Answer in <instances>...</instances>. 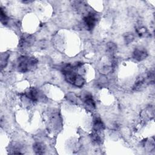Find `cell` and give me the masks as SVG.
Masks as SVG:
<instances>
[{"label": "cell", "mask_w": 155, "mask_h": 155, "mask_svg": "<svg viewBox=\"0 0 155 155\" xmlns=\"http://www.w3.org/2000/svg\"><path fill=\"white\" fill-rule=\"evenodd\" d=\"M37 63L38 60L35 58H29L23 56L18 59V68L19 71L25 73L35 66Z\"/></svg>", "instance_id": "cell-1"}, {"label": "cell", "mask_w": 155, "mask_h": 155, "mask_svg": "<svg viewBox=\"0 0 155 155\" xmlns=\"http://www.w3.org/2000/svg\"><path fill=\"white\" fill-rule=\"evenodd\" d=\"M83 20L88 28L89 30H91L94 27L95 24L97 21L96 15L92 13H90L83 18Z\"/></svg>", "instance_id": "cell-2"}, {"label": "cell", "mask_w": 155, "mask_h": 155, "mask_svg": "<svg viewBox=\"0 0 155 155\" xmlns=\"http://www.w3.org/2000/svg\"><path fill=\"white\" fill-rule=\"evenodd\" d=\"M133 56L137 61H142L147 56V52L143 48H136L133 53Z\"/></svg>", "instance_id": "cell-3"}, {"label": "cell", "mask_w": 155, "mask_h": 155, "mask_svg": "<svg viewBox=\"0 0 155 155\" xmlns=\"http://www.w3.org/2000/svg\"><path fill=\"white\" fill-rule=\"evenodd\" d=\"M25 96L32 101H36L38 99V91L34 88H30L25 93Z\"/></svg>", "instance_id": "cell-4"}, {"label": "cell", "mask_w": 155, "mask_h": 155, "mask_svg": "<svg viewBox=\"0 0 155 155\" xmlns=\"http://www.w3.org/2000/svg\"><path fill=\"white\" fill-rule=\"evenodd\" d=\"M105 128V126L102 121L99 117H95L93 120V130L94 131H99Z\"/></svg>", "instance_id": "cell-5"}, {"label": "cell", "mask_w": 155, "mask_h": 155, "mask_svg": "<svg viewBox=\"0 0 155 155\" xmlns=\"http://www.w3.org/2000/svg\"><path fill=\"white\" fill-rule=\"evenodd\" d=\"M33 150L35 152V153L38 154H44L45 150V145L41 142H36L33 145Z\"/></svg>", "instance_id": "cell-6"}, {"label": "cell", "mask_w": 155, "mask_h": 155, "mask_svg": "<svg viewBox=\"0 0 155 155\" xmlns=\"http://www.w3.org/2000/svg\"><path fill=\"white\" fill-rule=\"evenodd\" d=\"M84 101L87 105L93 108H95V102L90 94H86L84 96Z\"/></svg>", "instance_id": "cell-7"}, {"label": "cell", "mask_w": 155, "mask_h": 155, "mask_svg": "<svg viewBox=\"0 0 155 155\" xmlns=\"http://www.w3.org/2000/svg\"><path fill=\"white\" fill-rule=\"evenodd\" d=\"M8 54H4L1 55V68H3L4 67H5L7 62V60L8 58Z\"/></svg>", "instance_id": "cell-8"}, {"label": "cell", "mask_w": 155, "mask_h": 155, "mask_svg": "<svg viewBox=\"0 0 155 155\" xmlns=\"http://www.w3.org/2000/svg\"><path fill=\"white\" fill-rule=\"evenodd\" d=\"M107 48H108V50L109 52L113 53V52H114L116 50V45L114 43L110 42V43H108L107 44Z\"/></svg>", "instance_id": "cell-9"}, {"label": "cell", "mask_w": 155, "mask_h": 155, "mask_svg": "<svg viewBox=\"0 0 155 155\" xmlns=\"http://www.w3.org/2000/svg\"><path fill=\"white\" fill-rule=\"evenodd\" d=\"M125 41L127 44H129L130 42H132V41L134 39V36L133 34L131 33H129L128 34L125 38Z\"/></svg>", "instance_id": "cell-10"}]
</instances>
